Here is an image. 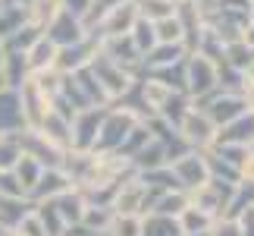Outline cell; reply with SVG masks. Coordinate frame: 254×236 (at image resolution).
<instances>
[{"instance_id": "7", "label": "cell", "mask_w": 254, "mask_h": 236, "mask_svg": "<svg viewBox=\"0 0 254 236\" xmlns=\"http://www.w3.org/2000/svg\"><path fill=\"white\" fill-rule=\"evenodd\" d=\"M245 107H248L245 98H239V95H229V92H226V95H217V98H213L210 107H204V114H207L210 120L220 126V123L236 120L239 114H245Z\"/></svg>"}, {"instance_id": "8", "label": "cell", "mask_w": 254, "mask_h": 236, "mask_svg": "<svg viewBox=\"0 0 254 236\" xmlns=\"http://www.w3.org/2000/svg\"><path fill=\"white\" fill-rule=\"evenodd\" d=\"M54 205H57V211H60V218H63V224L66 227H72V224H79L82 221V214H85V208H88V202H85V192H79L72 186V189H66V192H60L54 199Z\"/></svg>"}, {"instance_id": "16", "label": "cell", "mask_w": 254, "mask_h": 236, "mask_svg": "<svg viewBox=\"0 0 254 236\" xmlns=\"http://www.w3.org/2000/svg\"><path fill=\"white\" fill-rule=\"evenodd\" d=\"M113 236H141V221L135 218V214H113V224L110 230Z\"/></svg>"}, {"instance_id": "1", "label": "cell", "mask_w": 254, "mask_h": 236, "mask_svg": "<svg viewBox=\"0 0 254 236\" xmlns=\"http://www.w3.org/2000/svg\"><path fill=\"white\" fill-rule=\"evenodd\" d=\"M132 126H138V114H132V111H110V114H104L91 151H113V148H120Z\"/></svg>"}, {"instance_id": "11", "label": "cell", "mask_w": 254, "mask_h": 236, "mask_svg": "<svg viewBox=\"0 0 254 236\" xmlns=\"http://www.w3.org/2000/svg\"><path fill=\"white\" fill-rule=\"evenodd\" d=\"M107 57L116 63H135L141 57V51L135 47L132 35H113V38H107Z\"/></svg>"}, {"instance_id": "13", "label": "cell", "mask_w": 254, "mask_h": 236, "mask_svg": "<svg viewBox=\"0 0 254 236\" xmlns=\"http://www.w3.org/2000/svg\"><path fill=\"white\" fill-rule=\"evenodd\" d=\"M154 38H157V44H182L185 41V28L179 22V16H163L154 22Z\"/></svg>"}, {"instance_id": "10", "label": "cell", "mask_w": 254, "mask_h": 236, "mask_svg": "<svg viewBox=\"0 0 254 236\" xmlns=\"http://www.w3.org/2000/svg\"><path fill=\"white\" fill-rule=\"evenodd\" d=\"M54 57H57V44H54L47 35H41V38H38V41L25 51V63H28V70H32V73H38V70L54 66Z\"/></svg>"}, {"instance_id": "5", "label": "cell", "mask_w": 254, "mask_h": 236, "mask_svg": "<svg viewBox=\"0 0 254 236\" xmlns=\"http://www.w3.org/2000/svg\"><path fill=\"white\" fill-rule=\"evenodd\" d=\"M170 170L176 176V183H182L185 189H194V186L207 183L210 180V170H207V161H204V154H182L170 161Z\"/></svg>"}, {"instance_id": "12", "label": "cell", "mask_w": 254, "mask_h": 236, "mask_svg": "<svg viewBox=\"0 0 254 236\" xmlns=\"http://www.w3.org/2000/svg\"><path fill=\"white\" fill-rule=\"evenodd\" d=\"M141 236H182V227H179L176 218H170V214L151 211V218L141 221Z\"/></svg>"}, {"instance_id": "2", "label": "cell", "mask_w": 254, "mask_h": 236, "mask_svg": "<svg viewBox=\"0 0 254 236\" xmlns=\"http://www.w3.org/2000/svg\"><path fill=\"white\" fill-rule=\"evenodd\" d=\"M213 85H217V63H213L210 57L194 51V57L185 63V92L201 98V95H207Z\"/></svg>"}, {"instance_id": "14", "label": "cell", "mask_w": 254, "mask_h": 236, "mask_svg": "<svg viewBox=\"0 0 254 236\" xmlns=\"http://www.w3.org/2000/svg\"><path fill=\"white\" fill-rule=\"evenodd\" d=\"M185 54L182 44H160V47H151L148 54H144V60H148V66H170V63H179Z\"/></svg>"}, {"instance_id": "17", "label": "cell", "mask_w": 254, "mask_h": 236, "mask_svg": "<svg viewBox=\"0 0 254 236\" xmlns=\"http://www.w3.org/2000/svg\"><path fill=\"white\" fill-rule=\"evenodd\" d=\"M210 236H242V227H239V221H232V218H220V221H213Z\"/></svg>"}, {"instance_id": "18", "label": "cell", "mask_w": 254, "mask_h": 236, "mask_svg": "<svg viewBox=\"0 0 254 236\" xmlns=\"http://www.w3.org/2000/svg\"><path fill=\"white\" fill-rule=\"evenodd\" d=\"M239 180L254 186V151L251 148L245 151V157H242V164H239Z\"/></svg>"}, {"instance_id": "4", "label": "cell", "mask_w": 254, "mask_h": 236, "mask_svg": "<svg viewBox=\"0 0 254 236\" xmlns=\"http://www.w3.org/2000/svg\"><path fill=\"white\" fill-rule=\"evenodd\" d=\"M135 22H138V3L135 0H120V3H113L110 9L101 13V28H104L107 38L129 35Z\"/></svg>"}, {"instance_id": "3", "label": "cell", "mask_w": 254, "mask_h": 236, "mask_svg": "<svg viewBox=\"0 0 254 236\" xmlns=\"http://www.w3.org/2000/svg\"><path fill=\"white\" fill-rule=\"evenodd\" d=\"M179 132H182V139L189 145H194V148H207L213 142V135H217V123H213L204 111H185V117L179 120Z\"/></svg>"}, {"instance_id": "9", "label": "cell", "mask_w": 254, "mask_h": 236, "mask_svg": "<svg viewBox=\"0 0 254 236\" xmlns=\"http://www.w3.org/2000/svg\"><path fill=\"white\" fill-rule=\"evenodd\" d=\"M25 195H0V230H16L19 221L25 218L28 211V202H22Z\"/></svg>"}, {"instance_id": "15", "label": "cell", "mask_w": 254, "mask_h": 236, "mask_svg": "<svg viewBox=\"0 0 254 236\" xmlns=\"http://www.w3.org/2000/svg\"><path fill=\"white\" fill-rule=\"evenodd\" d=\"M173 13H176L173 0H141V3H138V16L148 19V22H157V19L173 16Z\"/></svg>"}, {"instance_id": "20", "label": "cell", "mask_w": 254, "mask_h": 236, "mask_svg": "<svg viewBox=\"0 0 254 236\" xmlns=\"http://www.w3.org/2000/svg\"><path fill=\"white\" fill-rule=\"evenodd\" d=\"M0 63H3V47H0Z\"/></svg>"}, {"instance_id": "6", "label": "cell", "mask_w": 254, "mask_h": 236, "mask_svg": "<svg viewBox=\"0 0 254 236\" xmlns=\"http://www.w3.org/2000/svg\"><path fill=\"white\" fill-rule=\"evenodd\" d=\"M72 189V180L66 176L63 167H51V170H41V176H38V183L28 189V195H32L35 202H44V199H57L60 192Z\"/></svg>"}, {"instance_id": "19", "label": "cell", "mask_w": 254, "mask_h": 236, "mask_svg": "<svg viewBox=\"0 0 254 236\" xmlns=\"http://www.w3.org/2000/svg\"><path fill=\"white\" fill-rule=\"evenodd\" d=\"M9 236H25V233H19V230H13V233H9Z\"/></svg>"}]
</instances>
